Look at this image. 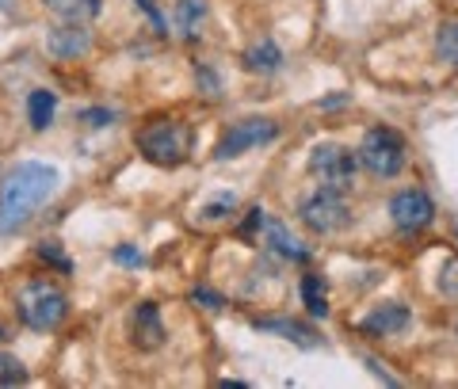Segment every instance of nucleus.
<instances>
[{
  "label": "nucleus",
  "mask_w": 458,
  "mask_h": 389,
  "mask_svg": "<svg viewBox=\"0 0 458 389\" xmlns=\"http://www.w3.org/2000/svg\"><path fill=\"white\" fill-rule=\"evenodd\" d=\"M57 191V168L23 161L0 183V233H16L31 222V214Z\"/></svg>",
  "instance_id": "obj_1"
},
{
  "label": "nucleus",
  "mask_w": 458,
  "mask_h": 389,
  "mask_svg": "<svg viewBox=\"0 0 458 389\" xmlns=\"http://www.w3.org/2000/svg\"><path fill=\"white\" fill-rule=\"evenodd\" d=\"M191 141H195L191 126L183 123V119H176V114H157V119H149L134 134L138 153L146 156L149 165H157V168H176V165H183L191 156Z\"/></svg>",
  "instance_id": "obj_2"
},
{
  "label": "nucleus",
  "mask_w": 458,
  "mask_h": 389,
  "mask_svg": "<svg viewBox=\"0 0 458 389\" xmlns=\"http://www.w3.org/2000/svg\"><path fill=\"white\" fill-rule=\"evenodd\" d=\"M16 313L27 328H35V333H54L69 313V298H65L62 286H54L47 279H31V283L20 286Z\"/></svg>",
  "instance_id": "obj_3"
},
{
  "label": "nucleus",
  "mask_w": 458,
  "mask_h": 389,
  "mask_svg": "<svg viewBox=\"0 0 458 389\" xmlns=\"http://www.w3.org/2000/svg\"><path fill=\"white\" fill-rule=\"evenodd\" d=\"M405 138L397 134L394 126H375L367 130L360 141V165L367 172H375L382 180H394L401 168H405Z\"/></svg>",
  "instance_id": "obj_4"
},
{
  "label": "nucleus",
  "mask_w": 458,
  "mask_h": 389,
  "mask_svg": "<svg viewBox=\"0 0 458 389\" xmlns=\"http://www.w3.org/2000/svg\"><path fill=\"white\" fill-rule=\"evenodd\" d=\"M298 222H302L310 233L328 237V233H340V229L352 222V207L336 187H318V191L298 207Z\"/></svg>",
  "instance_id": "obj_5"
},
{
  "label": "nucleus",
  "mask_w": 458,
  "mask_h": 389,
  "mask_svg": "<svg viewBox=\"0 0 458 389\" xmlns=\"http://www.w3.org/2000/svg\"><path fill=\"white\" fill-rule=\"evenodd\" d=\"M310 172L321 180V187H336L348 191L355 172H360V153L344 149V146H318L310 153Z\"/></svg>",
  "instance_id": "obj_6"
},
{
  "label": "nucleus",
  "mask_w": 458,
  "mask_h": 389,
  "mask_svg": "<svg viewBox=\"0 0 458 389\" xmlns=\"http://www.w3.org/2000/svg\"><path fill=\"white\" fill-rule=\"evenodd\" d=\"M276 138H279V126L271 119H241L225 130V138L218 141L214 156H218V161H229V156H241L256 146H267V141H276Z\"/></svg>",
  "instance_id": "obj_7"
},
{
  "label": "nucleus",
  "mask_w": 458,
  "mask_h": 389,
  "mask_svg": "<svg viewBox=\"0 0 458 389\" xmlns=\"http://www.w3.org/2000/svg\"><path fill=\"white\" fill-rule=\"evenodd\" d=\"M390 218L401 233H420V229L436 222V203L420 187H409V191H397L390 199Z\"/></svg>",
  "instance_id": "obj_8"
},
{
  "label": "nucleus",
  "mask_w": 458,
  "mask_h": 389,
  "mask_svg": "<svg viewBox=\"0 0 458 389\" xmlns=\"http://www.w3.org/2000/svg\"><path fill=\"white\" fill-rule=\"evenodd\" d=\"M131 340L138 351H157L165 343V321L161 309L153 301H141V306L131 313Z\"/></svg>",
  "instance_id": "obj_9"
},
{
  "label": "nucleus",
  "mask_w": 458,
  "mask_h": 389,
  "mask_svg": "<svg viewBox=\"0 0 458 389\" xmlns=\"http://www.w3.org/2000/svg\"><path fill=\"white\" fill-rule=\"evenodd\" d=\"M412 321V313L401 306V301H386V306H378L375 313H367L363 321H360V333L367 336H397V333H405Z\"/></svg>",
  "instance_id": "obj_10"
},
{
  "label": "nucleus",
  "mask_w": 458,
  "mask_h": 389,
  "mask_svg": "<svg viewBox=\"0 0 458 389\" xmlns=\"http://www.w3.org/2000/svg\"><path fill=\"white\" fill-rule=\"evenodd\" d=\"M47 47H50L54 57H81V54H89L92 35H89V27L84 23H65V27H54Z\"/></svg>",
  "instance_id": "obj_11"
},
{
  "label": "nucleus",
  "mask_w": 458,
  "mask_h": 389,
  "mask_svg": "<svg viewBox=\"0 0 458 389\" xmlns=\"http://www.w3.org/2000/svg\"><path fill=\"white\" fill-rule=\"evenodd\" d=\"M241 62H245L249 73L271 77V73H279V69H283V50H279L271 38H260L252 50H245V57H241Z\"/></svg>",
  "instance_id": "obj_12"
},
{
  "label": "nucleus",
  "mask_w": 458,
  "mask_h": 389,
  "mask_svg": "<svg viewBox=\"0 0 458 389\" xmlns=\"http://www.w3.org/2000/svg\"><path fill=\"white\" fill-rule=\"evenodd\" d=\"M57 20H65V23H89L99 16V0H42Z\"/></svg>",
  "instance_id": "obj_13"
},
{
  "label": "nucleus",
  "mask_w": 458,
  "mask_h": 389,
  "mask_svg": "<svg viewBox=\"0 0 458 389\" xmlns=\"http://www.w3.org/2000/svg\"><path fill=\"white\" fill-rule=\"evenodd\" d=\"M203 20H207V0H176V27L183 38H199L203 31Z\"/></svg>",
  "instance_id": "obj_14"
},
{
  "label": "nucleus",
  "mask_w": 458,
  "mask_h": 389,
  "mask_svg": "<svg viewBox=\"0 0 458 389\" xmlns=\"http://www.w3.org/2000/svg\"><path fill=\"white\" fill-rule=\"evenodd\" d=\"M54 107H57V96L50 89H35L27 96V119H31V130H47L54 123Z\"/></svg>",
  "instance_id": "obj_15"
},
{
  "label": "nucleus",
  "mask_w": 458,
  "mask_h": 389,
  "mask_svg": "<svg viewBox=\"0 0 458 389\" xmlns=\"http://www.w3.org/2000/svg\"><path fill=\"white\" fill-rule=\"evenodd\" d=\"M252 328L256 333H279L283 340H294L298 348H313V343H318V336L298 321H252Z\"/></svg>",
  "instance_id": "obj_16"
},
{
  "label": "nucleus",
  "mask_w": 458,
  "mask_h": 389,
  "mask_svg": "<svg viewBox=\"0 0 458 389\" xmlns=\"http://www.w3.org/2000/svg\"><path fill=\"white\" fill-rule=\"evenodd\" d=\"M302 301L310 317H328V291L321 275H302Z\"/></svg>",
  "instance_id": "obj_17"
},
{
  "label": "nucleus",
  "mask_w": 458,
  "mask_h": 389,
  "mask_svg": "<svg viewBox=\"0 0 458 389\" xmlns=\"http://www.w3.org/2000/svg\"><path fill=\"white\" fill-rule=\"evenodd\" d=\"M267 241H271V249H276L279 256H286V259H306V256H310L302 244H298L291 233H286L279 222H271V225H267Z\"/></svg>",
  "instance_id": "obj_18"
},
{
  "label": "nucleus",
  "mask_w": 458,
  "mask_h": 389,
  "mask_svg": "<svg viewBox=\"0 0 458 389\" xmlns=\"http://www.w3.org/2000/svg\"><path fill=\"white\" fill-rule=\"evenodd\" d=\"M436 50L443 62H451L458 69V23H439L436 31Z\"/></svg>",
  "instance_id": "obj_19"
},
{
  "label": "nucleus",
  "mask_w": 458,
  "mask_h": 389,
  "mask_svg": "<svg viewBox=\"0 0 458 389\" xmlns=\"http://www.w3.org/2000/svg\"><path fill=\"white\" fill-rule=\"evenodd\" d=\"M0 385H27V367L8 351H0Z\"/></svg>",
  "instance_id": "obj_20"
},
{
  "label": "nucleus",
  "mask_w": 458,
  "mask_h": 389,
  "mask_svg": "<svg viewBox=\"0 0 458 389\" xmlns=\"http://www.w3.org/2000/svg\"><path fill=\"white\" fill-rule=\"evenodd\" d=\"M233 207H237V199H233V195L210 199V203L203 207V222H222V218H229V214H233Z\"/></svg>",
  "instance_id": "obj_21"
},
{
  "label": "nucleus",
  "mask_w": 458,
  "mask_h": 389,
  "mask_svg": "<svg viewBox=\"0 0 458 389\" xmlns=\"http://www.w3.org/2000/svg\"><path fill=\"white\" fill-rule=\"evenodd\" d=\"M439 291L447 298H458V259H447L439 271Z\"/></svg>",
  "instance_id": "obj_22"
},
{
  "label": "nucleus",
  "mask_w": 458,
  "mask_h": 389,
  "mask_svg": "<svg viewBox=\"0 0 458 389\" xmlns=\"http://www.w3.org/2000/svg\"><path fill=\"white\" fill-rule=\"evenodd\" d=\"M191 301H195V306H207V309H222V306H225L222 294L207 291V286H195V291H191Z\"/></svg>",
  "instance_id": "obj_23"
},
{
  "label": "nucleus",
  "mask_w": 458,
  "mask_h": 389,
  "mask_svg": "<svg viewBox=\"0 0 458 389\" xmlns=\"http://www.w3.org/2000/svg\"><path fill=\"white\" fill-rule=\"evenodd\" d=\"M114 264H126V267H141V264H146V256H141L138 249H131V244H119V249H114Z\"/></svg>",
  "instance_id": "obj_24"
},
{
  "label": "nucleus",
  "mask_w": 458,
  "mask_h": 389,
  "mask_svg": "<svg viewBox=\"0 0 458 389\" xmlns=\"http://www.w3.org/2000/svg\"><path fill=\"white\" fill-rule=\"evenodd\" d=\"M38 259H47V264L62 267V271H69V267H73V264H69V259L62 256V249H57V244H42V249H38Z\"/></svg>",
  "instance_id": "obj_25"
},
{
  "label": "nucleus",
  "mask_w": 458,
  "mask_h": 389,
  "mask_svg": "<svg viewBox=\"0 0 458 389\" xmlns=\"http://www.w3.org/2000/svg\"><path fill=\"white\" fill-rule=\"evenodd\" d=\"M141 4V12H146V16L153 20V27H157V35H168V27H165V20H161V12L153 8V0H138Z\"/></svg>",
  "instance_id": "obj_26"
},
{
  "label": "nucleus",
  "mask_w": 458,
  "mask_h": 389,
  "mask_svg": "<svg viewBox=\"0 0 458 389\" xmlns=\"http://www.w3.org/2000/svg\"><path fill=\"white\" fill-rule=\"evenodd\" d=\"M84 119H89L92 126H107L111 123V111H84Z\"/></svg>",
  "instance_id": "obj_27"
},
{
  "label": "nucleus",
  "mask_w": 458,
  "mask_h": 389,
  "mask_svg": "<svg viewBox=\"0 0 458 389\" xmlns=\"http://www.w3.org/2000/svg\"><path fill=\"white\" fill-rule=\"evenodd\" d=\"M454 237H458V225H454Z\"/></svg>",
  "instance_id": "obj_28"
}]
</instances>
